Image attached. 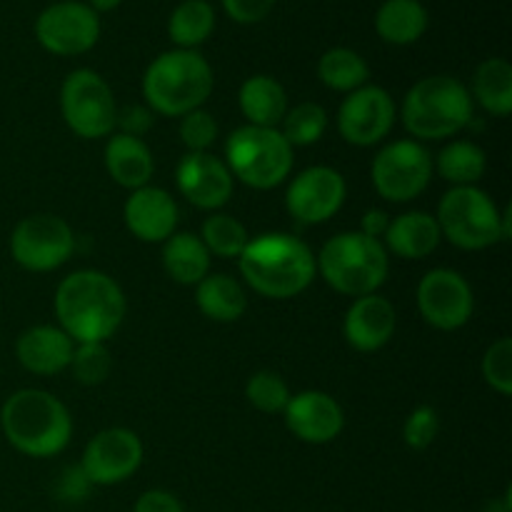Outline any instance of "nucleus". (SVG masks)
Listing matches in <instances>:
<instances>
[{"label":"nucleus","instance_id":"obj_1","mask_svg":"<svg viewBox=\"0 0 512 512\" xmlns=\"http://www.w3.org/2000/svg\"><path fill=\"white\" fill-rule=\"evenodd\" d=\"M55 315L73 343H105L123 323L125 295L110 275L78 270L58 285Z\"/></svg>","mask_w":512,"mask_h":512},{"label":"nucleus","instance_id":"obj_2","mask_svg":"<svg viewBox=\"0 0 512 512\" xmlns=\"http://www.w3.org/2000/svg\"><path fill=\"white\" fill-rule=\"evenodd\" d=\"M245 283L263 298H295L315 278V255L290 233H265L248 243L238 258Z\"/></svg>","mask_w":512,"mask_h":512},{"label":"nucleus","instance_id":"obj_3","mask_svg":"<svg viewBox=\"0 0 512 512\" xmlns=\"http://www.w3.org/2000/svg\"><path fill=\"white\" fill-rule=\"evenodd\" d=\"M0 428L18 453L30 458H53L68 448L73 418L53 393L25 388L3 403Z\"/></svg>","mask_w":512,"mask_h":512},{"label":"nucleus","instance_id":"obj_4","mask_svg":"<svg viewBox=\"0 0 512 512\" xmlns=\"http://www.w3.org/2000/svg\"><path fill=\"white\" fill-rule=\"evenodd\" d=\"M213 93V68L198 50H168L148 65L143 95L150 110L168 118H183L198 110Z\"/></svg>","mask_w":512,"mask_h":512},{"label":"nucleus","instance_id":"obj_5","mask_svg":"<svg viewBox=\"0 0 512 512\" xmlns=\"http://www.w3.org/2000/svg\"><path fill=\"white\" fill-rule=\"evenodd\" d=\"M473 120L470 90L453 75H430L418 80L403 100V125L413 138H453Z\"/></svg>","mask_w":512,"mask_h":512},{"label":"nucleus","instance_id":"obj_6","mask_svg":"<svg viewBox=\"0 0 512 512\" xmlns=\"http://www.w3.org/2000/svg\"><path fill=\"white\" fill-rule=\"evenodd\" d=\"M315 270H320L325 283L338 293L363 298L375 293L388 278V250L383 240L368 238L360 230L340 233L323 245L315 258Z\"/></svg>","mask_w":512,"mask_h":512},{"label":"nucleus","instance_id":"obj_7","mask_svg":"<svg viewBox=\"0 0 512 512\" xmlns=\"http://www.w3.org/2000/svg\"><path fill=\"white\" fill-rule=\"evenodd\" d=\"M225 165L248 188L270 190L293 170V148L278 128L243 125L228 135Z\"/></svg>","mask_w":512,"mask_h":512},{"label":"nucleus","instance_id":"obj_8","mask_svg":"<svg viewBox=\"0 0 512 512\" xmlns=\"http://www.w3.org/2000/svg\"><path fill=\"white\" fill-rule=\"evenodd\" d=\"M438 228L460 250H485L503 238V213L488 193L475 185L453 188L438 205Z\"/></svg>","mask_w":512,"mask_h":512},{"label":"nucleus","instance_id":"obj_9","mask_svg":"<svg viewBox=\"0 0 512 512\" xmlns=\"http://www.w3.org/2000/svg\"><path fill=\"white\" fill-rule=\"evenodd\" d=\"M60 113L65 125L80 138H105L118 120L115 95L95 70H73L60 88Z\"/></svg>","mask_w":512,"mask_h":512},{"label":"nucleus","instance_id":"obj_10","mask_svg":"<svg viewBox=\"0 0 512 512\" xmlns=\"http://www.w3.org/2000/svg\"><path fill=\"white\" fill-rule=\"evenodd\" d=\"M75 250L73 228L50 213L28 215L10 235V253L20 268L30 273H48L68 263Z\"/></svg>","mask_w":512,"mask_h":512},{"label":"nucleus","instance_id":"obj_11","mask_svg":"<svg viewBox=\"0 0 512 512\" xmlns=\"http://www.w3.org/2000/svg\"><path fill=\"white\" fill-rule=\"evenodd\" d=\"M433 178V158L418 140H395L373 160V185L380 198L408 203L428 188Z\"/></svg>","mask_w":512,"mask_h":512},{"label":"nucleus","instance_id":"obj_12","mask_svg":"<svg viewBox=\"0 0 512 512\" xmlns=\"http://www.w3.org/2000/svg\"><path fill=\"white\" fill-rule=\"evenodd\" d=\"M35 38L48 53L70 58L95 48L100 38V18L88 3L63 0L48 5L35 20Z\"/></svg>","mask_w":512,"mask_h":512},{"label":"nucleus","instance_id":"obj_13","mask_svg":"<svg viewBox=\"0 0 512 512\" xmlns=\"http://www.w3.org/2000/svg\"><path fill=\"white\" fill-rule=\"evenodd\" d=\"M143 463V443L128 428L100 430L83 450L80 473L90 485L125 483Z\"/></svg>","mask_w":512,"mask_h":512},{"label":"nucleus","instance_id":"obj_14","mask_svg":"<svg viewBox=\"0 0 512 512\" xmlns=\"http://www.w3.org/2000/svg\"><path fill=\"white\" fill-rule=\"evenodd\" d=\"M395 125V103L380 85H363L348 93L338 110V130L345 143L370 148L388 138Z\"/></svg>","mask_w":512,"mask_h":512},{"label":"nucleus","instance_id":"obj_15","mask_svg":"<svg viewBox=\"0 0 512 512\" xmlns=\"http://www.w3.org/2000/svg\"><path fill=\"white\" fill-rule=\"evenodd\" d=\"M418 308L425 323L438 330H458L473 315V290L468 280L450 268L425 273L418 285Z\"/></svg>","mask_w":512,"mask_h":512},{"label":"nucleus","instance_id":"obj_16","mask_svg":"<svg viewBox=\"0 0 512 512\" xmlns=\"http://www.w3.org/2000/svg\"><path fill=\"white\" fill-rule=\"evenodd\" d=\"M345 178L328 165H313L295 175L290 183L285 205L290 215L305 225H320L333 218L345 203Z\"/></svg>","mask_w":512,"mask_h":512},{"label":"nucleus","instance_id":"obj_17","mask_svg":"<svg viewBox=\"0 0 512 512\" xmlns=\"http://www.w3.org/2000/svg\"><path fill=\"white\" fill-rule=\"evenodd\" d=\"M233 173L213 153H188L178 163L175 183L183 198L200 210H218L233 198Z\"/></svg>","mask_w":512,"mask_h":512},{"label":"nucleus","instance_id":"obj_18","mask_svg":"<svg viewBox=\"0 0 512 512\" xmlns=\"http://www.w3.org/2000/svg\"><path fill=\"white\" fill-rule=\"evenodd\" d=\"M283 415L290 433L310 445L330 443L338 438L345 425L340 403L323 390H305V393L290 395Z\"/></svg>","mask_w":512,"mask_h":512},{"label":"nucleus","instance_id":"obj_19","mask_svg":"<svg viewBox=\"0 0 512 512\" xmlns=\"http://www.w3.org/2000/svg\"><path fill=\"white\" fill-rule=\"evenodd\" d=\"M178 215L173 195L155 185L133 190L123 208L125 225L143 243H165L178 228Z\"/></svg>","mask_w":512,"mask_h":512},{"label":"nucleus","instance_id":"obj_20","mask_svg":"<svg viewBox=\"0 0 512 512\" xmlns=\"http://www.w3.org/2000/svg\"><path fill=\"white\" fill-rule=\"evenodd\" d=\"M398 325L393 303L378 293L363 295L345 313V340L360 353H375L390 343Z\"/></svg>","mask_w":512,"mask_h":512},{"label":"nucleus","instance_id":"obj_21","mask_svg":"<svg viewBox=\"0 0 512 512\" xmlns=\"http://www.w3.org/2000/svg\"><path fill=\"white\" fill-rule=\"evenodd\" d=\"M73 340L53 325H33L20 333L15 355L28 373L55 375L65 370L73 358Z\"/></svg>","mask_w":512,"mask_h":512},{"label":"nucleus","instance_id":"obj_22","mask_svg":"<svg viewBox=\"0 0 512 512\" xmlns=\"http://www.w3.org/2000/svg\"><path fill=\"white\" fill-rule=\"evenodd\" d=\"M105 168L110 178L128 190H138L150 185L155 173V160L143 138L115 133L105 143Z\"/></svg>","mask_w":512,"mask_h":512},{"label":"nucleus","instance_id":"obj_23","mask_svg":"<svg viewBox=\"0 0 512 512\" xmlns=\"http://www.w3.org/2000/svg\"><path fill=\"white\" fill-rule=\"evenodd\" d=\"M438 220L423 210L403 213L390 220L388 233H385V250H393L398 258L405 260H423L440 245Z\"/></svg>","mask_w":512,"mask_h":512},{"label":"nucleus","instance_id":"obj_24","mask_svg":"<svg viewBox=\"0 0 512 512\" xmlns=\"http://www.w3.org/2000/svg\"><path fill=\"white\" fill-rule=\"evenodd\" d=\"M238 103L248 125H258V128H278L288 113L285 88L270 75H253L245 80L240 85Z\"/></svg>","mask_w":512,"mask_h":512},{"label":"nucleus","instance_id":"obj_25","mask_svg":"<svg viewBox=\"0 0 512 512\" xmlns=\"http://www.w3.org/2000/svg\"><path fill=\"white\" fill-rule=\"evenodd\" d=\"M375 30L390 45H413L428 30V10L420 0H385L375 13Z\"/></svg>","mask_w":512,"mask_h":512},{"label":"nucleus","instance_id":"obj_26","mask_svg":"<svg viewBox=\"0 0 512 512\" xmlns=\"http://www.w3.org/2000/svg\"><path fill=\"white\" fill-rule=\"evenodd\" d=\"M195 303L205 318L215 323H235L248 310V298L238 280L230 275H205L195 290Z\"/></svg>","mask_w":512,"mask_h":512},{"label":"nucleus","instance_id":"obj_27","mask_svg":"<svg viewBox=\"0 0 512 512\" xmlns=\"http://www.w3.org/2000/svg\"><path fill=\"white\" fill-rule=\"evenodd\" d=\"M165 273L180 285H198L210 275V253L200 235L173 233L163 245Z\"/></svg>","mask_w":512,"mask_h":512},{"label":"nucleus","instance_id":"obj_28","mask_svg":"<svg viewBox=\"0 0 512 512\" xmlns=\"http://www.w3.org/2000/svg\"><path fill=\"white\" fill-rule=\"evenodd\" d=\"M473 95L488 113L505 118L512 110V68L508 60H483L475 70Z\"/></svg>","mask_w":512,"mask_h":512},{"label":"nucleus","instance_id":"obj_29","mask_svg":"<svg viewBox=\"0 0 512 512\" xmlns=\"http://www.w3.org/2000/svg\"><path fill=\"white\" fill-rule=\"evenodd\" d=\"M215 10L208 0H183L170 13L168 35L180 50H195L213 35Z\"/></svg>","mask_w":512,"mask_h":512},{"label":"nucleus","instance_id":"obj_30","mask_svg":"<svg viewBox=\"0 0 512 512\" xmlns=\"http://www.w3.org/2000/svg\"><path fill=\"white\" fill-rule=\"evenodd\" d=\"M438 175L453 188H463V185H475L485 175L488 160L480 145L470 143V140H453L440 150L438 160H435Z\"/></svg>","mask_w":512,"mask_h":512},{"label":"nucleus","instance_id":"obj_31","mask_svg":"<svg viewBox=\"0 0 512 512\" xmlns=\"http://www.w3.org/2000/svg\"><path fill=\"white\" fill-rule=\"evenodd\" d=\"M318 78L325 88L338 90V93H353L368 83L370 68L363 55H358L355 50L330 48L318 60Z\"/></svg>","mask_w":512,"mask_h":512},{"label":"nucleus","instance_id":"obj_32","mask_svg":"<svg viewBox=\"0 0 512 512\" xmlns=\"http://www.w3.org/2000/svg\"><path fill=\"white\" fill-rule=\"evenodd\" d=\"M200 240L208 253L218 255V258H240L243 250L248 248L250 235L238 218L228 213H215L203 223Z\"/></svg>","mask_w":512,"mask_h":512},{"label":"nucleus","instance_id":"obj_33","mask_svg":"<svg viewBox=\"0 0 512 512\" xmlns=\"http://www.w3.org/2000/svg\"><path fill=\"white\" fill-rule=\"evenodd\" d=\"M328 130V113L318 103H300L293 110L288 108L280 135L288 140L290 148H305V145L318 143Z\"/></svg>","mask_w":512,"mask_h":512},{"label":"nucleus","instance_id":"obj_34","mask_svg":"<svg viewBox=\"0 0 512 512\" xmlns=\"http://www.w3.org/2000/svg\"><path fill=\"white\" fill-rule=\"evenodd\" d=\"M245 398L260 413H283L290 400V388L273 370H260L245 385Z\"/></svg>","mask_w":512,"mask_h":512},{"label":"nucleus","instance_id":"obj_35","mask_svg":"<svg viewBox=\"0 0 512 512\" xmlns=\"http://www.w3.org/2000/svg\"><path fill=\"white\" fill-rule=\"evenodd\" d=\"M70 370L80 385H100L113 370V358L105 343H78L70 358Z\"/></svg>","mask_w":512,"mask_h":512},{"label":"nucleus","instance_id":"obj_36","mask_svg":"<svg viewBox=\"0 0 512 512\" xmlns=\"http://www.w3.org/2000/svg\"><path fill=\"white\" fill-rule=\"evenodd\" d=\"M485 383L500 395L512 393V340L500 338L485 350L483 358Z\"/></svg>","mask_w":512,"mask_h":512},{"label":"nucleus","instance_id":"obj_37","mask_svg":"<svg viewBox=\"0 0 512 512\" xmlns=\"http://www.w3.org/2000/svg\"><path fill=\"white\" fill-rule=\"evenodd\" d=\"M215 138H218V123L208 110H190L180 118V140L188 153H208Z\"/></svg>","mask_w":512,"mask_h":512},{"label":"nucleus","instance_id":"obj_38","mask_svg":"<svg viewBox=\"0 0 512 512\" xmlns=\"http://www.w3.org/2000/svg\"><path fill=\"white\" fill-rule=\"evenodd\" d=\"M440 430V418L435 408L430 405H418L413 413L408 415L403 425V440L410 450H428L435 443Z\"/></svg>","mask_w":512,"mask_h":512},{"label":"nucleus","instance_id":"obj_39","mask_svg":"<svg viewBox=\"0 0 512 512\" xmlns=\"http://www.w3.org/2000/svg\"><path fill=\"white\" fill-rule=\"evenodd\" d=\"M223 8L235 23L253 25L260 23L275 8V0H223Z\"/></svg>","mask_w":512,"mask_h":512},{"label":"nucleus","instance_id":"obj_40","mask_svg":"<svg viewBox=\"0 0 512 512\" xmlns=\"http://www.w3.org/2000/svg\"><path fill=\"white\" fill-rule=\"evenodd\" d=\"M153 110L143 108V105H128V108L118 110V120L115 125L123 135H133V138H143L150 128H153Z\"/></svg>","mask_w":512,"mask_h":512},{"label":"nucleus","instance_id":"obj_41","mask_svg":"<svg viewBox=\"0 0 512 512\" xmlns=\"http://www.w3.org/2000/svg\"><path fill=\"white\" fill-rule=\"evenodd\" d=\"M133 512H185L183 503L168 490H145Z\"/></svg>","mask_w":512,"mask_h":512},{"label":"nucleus","instance_id":"obj_42","mask_svg":"<svg viewBox=\"0 0 512 512\" xmlns=\"http://www.w3.org/2000/svg\"><path fill=\"white\" fill-rule=\"evenodd\" d=\"M390 215L383 213V210H368L363 215V223H360V233L368 235L373 240H383L385 233H388Z\"/></svg>","mask_w":512,"mask_h":512},{"label":"nucleus","instance_id":"obj_43","mask_svg":"<svg viewBox=\"0 0 512 512\" xmlns=\"http://www.w3.org/2000/svg\"><path fill=\"white\" fill-rule=\"evenodd\" d=\"M120 3H123V0H88V5L95 13H108V10L118 8Z\"/></svg>","mask_w":512,"mask_h":512}]
</instances>
